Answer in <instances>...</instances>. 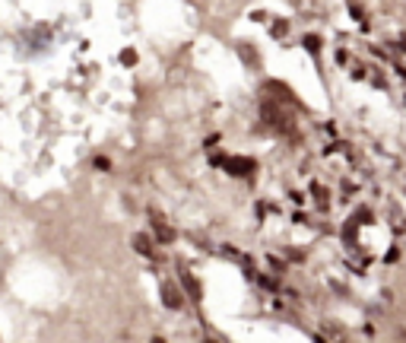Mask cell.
I'll return each instance as SVG.
<instances>
[{"instance_id": "obj_1", "label": "cell", "mask_w": 406, "mask_h": 343, "mask_svg": "<svg viewBox=\"0 0 406 343\" xmlns=\"http://www.w3.org/2000/svg\"><path fill=\"white\" fill-rule=\"evenodd\" d=\"M301 45H305L311 54H317V51H321V38H317V35H305V38H301Z\"/></svg>"}]
</instances>
